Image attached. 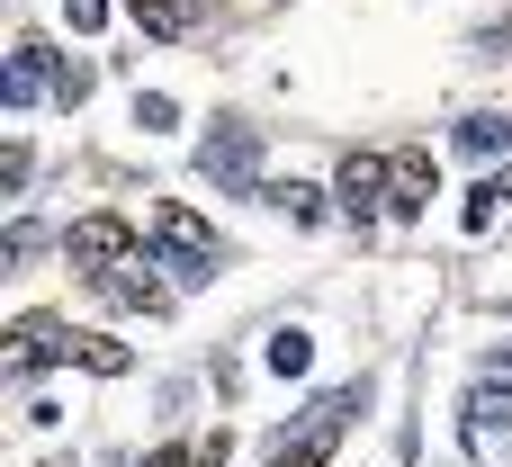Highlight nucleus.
I'll use <instances>...</instances> for the list:
<instances>
[{"instance_id": "1", "label": "nucleus", "mask_w": 512, "mask_h": 467, "mask_svg": "<svg viewBox=\"0 0 512 467\" xmlns=\"http://www.w3.org/2000/svg\"><path fill=\"white\" fill-rule=\"evenodd\" d=\"M153 243L180 261V279H207V270H225V243H216V225H207L198 207H180V198H162V207H153Z\"/></svg>"}, {"instance_id": "2", "label": "nucleus", "mask_w": 512, "mask_h": 467, "mask_svg": "<svg viewBox=\"0 0 512 467\" xmlns=\"http://www.w3.org/2000/svg\"><path fill=\"white\" fill-rule=\"evenodd\" d=\"M468 450L477 459H504L512 450V360H495V378L468 396Z\"/></svg>"}, {"instance_id": "3", "label": "nucleus", "mask_w": 512, "mask_h": 467, "mask_svg": "<svg viewBox=\"0 0 512 467\" xmlns=\"http://www.w3.org/2000/svg\"><path fill=\"white\" fill-rule=\"evenodd\" d=\"M351 414H360V396H351V387H342V396H315V423H306L297 441H279V450H270V467H324Z\"/></svg>"}, {"instance_id": "4", "label": "nucleus", "mask_w": 512, "mask_h": 467, "mask_svg": "<svg viewBox=\"0 0 512 467\" xmlns=\"http://www.w3.org/2000/svg\"><path fill=\"white\" fill-rule=\"evenodd\" d=\"M63 252H72L90 279H108L117 261H135V225H126V216H81V225L63 234Z\"/></svg>"}, {"instance_id": "5", "label": "nucleus", "mask_w": 512, "mask_h": 467, "mask_svg": "<svg viewBox=\"0 0 512 467\" xmlns=\"http://www.w3.org/2000/svg\"><path fill=\"white\" fill-rule=\"evenodd\" d=\"M252 153H261V135H252V126H234V117H225V126L198 144L207 180H225V189H252Z\"/></svg>"}, {"instance_id": "6", "label": "nucleus", "mask_w": 512, "mask_h": 467, "mask_svg": "<svg viewBox=\"0 0 512 467\" xmlns=\"http://www.w3.org/2000/svg\"><path fill=\"white\" fill-rule=\"evenodd\" d=\"M333 189H342V207L369 225V216L387 207V189H396V162H378V153H351V162L333 171Z\"/></svg>"}, {"instance_id": "7", "label": "nucleus", "mask_w": 512, "mask_h": 467, "mask_svg": "<svg viewBox=\"0 0 512 467\" xmlns=\"http://www.w3.org/2000/svg\"><path fill=\"white\" fill-rule=\"evenodd\" d=\"M45 360H72V333H63L54 315H27V324L9 333V369H18V378H36Z\"/></svg>"}, {"instance_id": "8", "label": "nucleus", "mask_w": 512, "mask_h": 467, "mask_svg": "<svg viewBox=\"0 0 512 467\" xmlns=\"http://www.w3.org/2000/svg\"><path fill=\"white\" fill-rule=\"evenodd\" d=\"M126 18H135L144 36H189V27L207 18V0H126Z\"/></svg>"}, {"instance_id": "9", "label": "nucleus", "mask_w": 512, "mask_h": 467, "mask_svg": "<svg viewBox=\"0 0 512 467\" xmlns=\"http://www.w3.org/2000/svg\"><path fill=\"white\" fill-rule=\"evenodd\" d=\"M45 72H54V54H45L36 36H18V54H9V108H27V99L45 90Z\"/></svg>"}, {"instance_id": "10", "label": "nucleus", "mask_w": 512, "mask_h": 467, "mask_svg": "<svg viewBox=\"0 0 512 467\" xmlns=\"http://www.w3.org/2000/svg\"><path fill=\"white\" fill-rule=\"evenodd\" d=\"M423 198H432V153H396V189H387V207L414 216Z\"/></svg>"}, {"instance_id": "11", "label": "nucleus", "mask_w": 512, "mask_h": 467, "mask_svg": "<svg viewBox=\"0 0 512 467\" xmlns=\"http://www.w3.org/2000/svg\"><path fill=\"white\" fill-rule=\"evenodd\" d=\"M459 144H468V153H512V117H468Z\"/></svg>"}, {"instance_id": "12", "label": "nucleus", "mask_w": 512, "mask_h": 467, "mask_svg": "<svg viewBox=\"0 0 512 467\" xmlns=\"http://www.w3.org/2000/svg\"><path fill=\"white\" fill-rule=\"evenodd\" d=\"M306 360H315V342H306V333H270V369H279V378H297Z\"/></svg>"}, {"instance_id": "13", "label": "nucleus", "mask_w": 512, "mask_h": 467, "mask_svg": "<svg viewBox=\"0 0 512 467\" xmlns=\"http://www.w3.org/2000/svg\"><path fill=\"white\" fill-rule=\"evenodd\" d=\"M72 360H81L90 378H117V369H126V351H117V342H72Z\"/></svg>"}, {"instance_id": "14", "label": "nucleus", "mask_w": 512, "mask_h": 467, "mask_svg": "<svg viewBox=\"0 0 512 467\" xmlns=\"http://www.w3.org/2000/svg\"><path fill=\"white\" fill-rule=\"evenodd\" d=\"M495 207H504V180H477V189H468V225L486 234V225H495Z\"/></svg>"}, {"instance_id": "15", "label": "nucleus", "mask_w": 512, "mask_h": 467, "mask_svg": "<svg viewBox=\"0 0 512 467\" xmlns=\"http://www.w3.org/2000/svg\"><path fill=\"white\" fill-rule=\"evenodd\" d=\"M135 117H144V135H171V126H180V108H171V99H135Z\"/></svg>"}, {"instance_id": "16", "label": "nucleus", "mask_w": 512, "mask_h": 467, "mask_svg": "<svg viewBox=\"0 0 512 467\" xmlns=\"http://www.w3.org/2000/svg\"><path fill=\"white\" fill-rule=\"evenodd\" d=\"M63 18H72V27L90 36V27H108V0H63Z\"/></svg>"}, {"instance_id": "17", "label": "nucleus", "mask_w": 512, "mask_h": 467, "mask_svg": "<svg viewBox=\"0 0 512 467\" xmlns=\"http://www.w3.org/2000/svg\"><path fill=\"white\" fill-rule=\"evenodd\" d=\"M144 467H189V450H153V459H144Z\"/></svg>"}]
</instances>
